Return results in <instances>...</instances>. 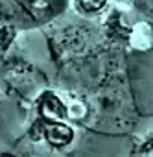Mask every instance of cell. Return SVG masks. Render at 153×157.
Masks as SVG:
<instances>
[{
    "label": "cell",
    "mask_w": 153,
    "mask_h": 157,
    "mask_svg": "<svg viewBox=\"0 0 153 157\" xmlns=\"http://www.w3.org/2000/svg\"><path fill=\"white\" fill-rule=\"evenodd\" d=\"M44 133H46V140H48L52 146H57V148L66 146V144L72 140V129H70L68 126H65V124L55 122V120L46 126Z\"/></svg>",
    "instance_id": "1"
},
{
    "label": "cell",
    "mask_w": 153,
    "mask_h": 157,
    "mask_svg": "<svg viewBox=\"0 0 153 157\" xmlns=\"http://www.w3.org/2000/svg\"><path fill=\"white\" fill-rule=\"evenodd\" d=\"M41 115L46 118V120H61L65 115H66V109L65 105L55 98V96H46L41 104Z\"/></svg>",
    "instance_id": "2"
},
{
    "label": "cell",
    "mask_w": 153,
    "mask_h": 157,
    "mask_svg": "<svg viewBox=\"0 0 153 157\" xmlns=\"http://www.w3.org/2000/svg\"><path fill=\"white\" fill-rule=\"evenodd\" d=\"M103 4H105V0H81V6H83L87 11H96V10H100Z\"/></svg>",
    "instance_id": "3"
}]
</instances>
